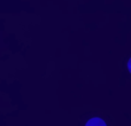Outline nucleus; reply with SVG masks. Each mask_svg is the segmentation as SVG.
I'll return each mask as SVG.
<instances>
[{
  "label": "nucleus",
  "instance_id": "1",
  "mask_svg": "<svg viewBox=\"0 0 131 126\" xmlns=\"http://www.w3.org/2000/svg\"><path fill=\"white\" fill-rule=\"evenodd\" d=\"M85 126H107V125L101 118L94 117V118H91L90 120H88V123L85 124Z\"/></svg>",
  "mask_w": 131,
  "mask_h": 126
},
{
  "label": "nucleus",
  "instance_id": "2",
  "mask_svg": "<svg viewBox=\"0 0 131 126\" xmlns=\"http://www.w3.org/2000/svg\"><path fill=\"white\" fill-rule=\"evenodd\" d=\"M128 68H129V71H130V73H131V59L129 60V62H128Z\"/></svg>",
  "mask_w": 131,
  "mask_h": 126
}]
</instances>
